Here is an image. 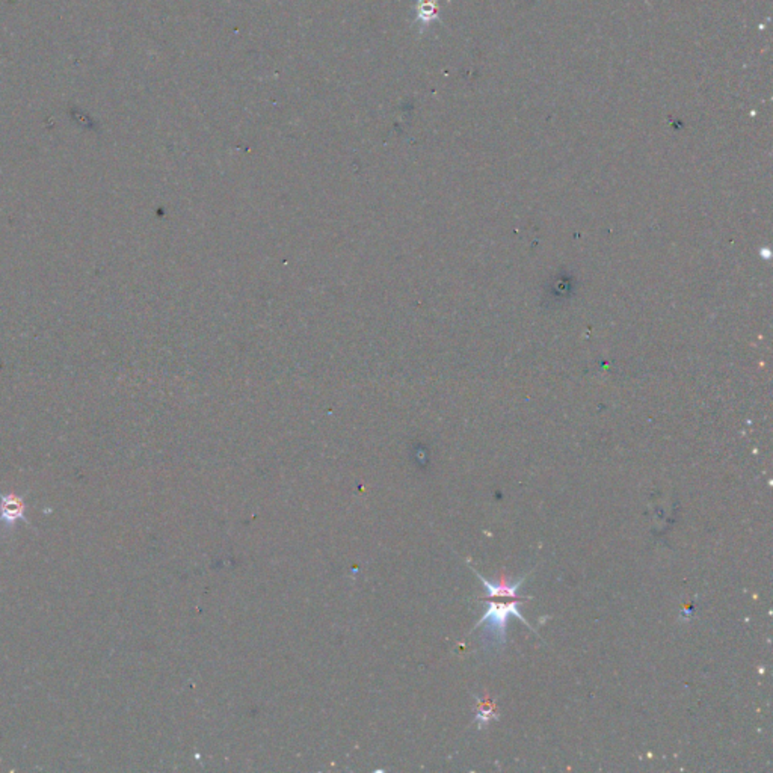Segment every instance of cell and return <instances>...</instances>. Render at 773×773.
Wrapping results in <instances>:
<instances>
[{"label": "cell", "mask_w": 773, "mask_h": 773, "mask_svg": "<svg viewBox=\"0 0 773 773\" xmlns=\"http://www.w3.org/2000/svg\"><path fill=\"white\" fill-rule=\"evenodd\" d=\"M473 571L486 588L485 600L488 601V609L475 628L486 624V633L491 636L494 645H503L506 642V624H508L509 616L518 618L529 628H532L518 609L523 600H529V597H520L518 593V589L521 588V584L526 580L527 575H524L523 579L515 583H511L509 579H506L504 575H502L497 582H490L476 570Z\"/></svg>", "instance_id": "1"}, {"label": "cell", "mask_w": 773, "mask_h": 773, "mask_svg": "<svg viewBox=\"0 0 773 773\" xmlns=\"http://www.w3.org/2000/svg\"><path fill=\"white\" fill-rule=\"evenodd\" d=\"M497 717H499V713H497L494 701L490 698H484V699L477 698L476 722L479 724V726H485L488 722Z\"/></svg>", "instance_id": "3"}, {"label": "cell", "mask_w": 773, "mask_h": 773, "mask_svg": "<svg viewBox=\"0 0 773 773\" xmlns=\"http://www.w3.org/2000/svg\"><path fill=\"white\" fill-rule=\"evenodd\" d=\"M24 504L15 495H2L0 497V521L5 526H14L15 521L23 518Z\"/></svg>", "instance_id": "2"}]
</instances>
